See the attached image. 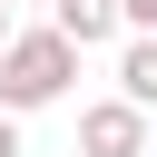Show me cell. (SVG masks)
<instances>
[{"mask_svg":"<svg viewBox=\"0 0 157 157\" xmlns=\"http://www.w3.org/2000/svg\"><path fill=\"white\" fill-rule=\"evenodd\" d=\"M0 157H10V128H0Z\"/></svg>","mask_w":157,"mask_h":157,"instance_id":"6","label":"cell"},{"mask_svg":"<svg viewBox=\"0 0 157 157\" xmlns=\"http://www.w3.org/2000/svg\"><path fill=\"white\" fill-rule=\"evenodd\" d=\"M88 147H98V157H128V147H137V118H128V108H98V118H88Z\"/></svg>","mask_w":157,"mask_h":157,"instance_id":"2","label":"cell"},{"mask_svg":"<svg viewBox=\"0 0 157 157\" xmlns=\"http://www.w3.org/2000/svg\"><path fill=\"white\" fill-rule=\"evenodd\" d=\"M128 88H137V98H157V39H147V49L128 59Z\"/></svg>","mask_w":157,"mask_h":157,"instance_id":"3","label":"cell"},{"mask_svg":"<svg viewBox=\"0 0 157 157\" xmlns=\"http://www.w3.org/2000/svg\"><path fill=\"white\" fill-rule=\"evenodd\" d=\"M59 78H69V49H59V39H20V49H10V78H0V88H10V98H49Z\"/></svg>","mask_w":157,"mask_h":157,"instance_id":"1","label":"cell"},{"mask_svg":"<svg viewBox=\"0 0 157 157\" xmlns=\"http://www.w3.org/2000/svg\"><path fill=\"white\" fill-rule=\"evenodd\" d=\"M69 29L88 39V29H108V0H69Z\"/></svg>","mask_w":157,"mask_h":157,"instance_id":"4","label":"cell"},{"mask_svg":"<svg viewBox=\"0 0 157 157\" xmlns=\"http://www.w3.org/2000/svg\"><path fill=\"white\" fill-rule=\"evenodd\" d=\"M128 10H137V20H157V0H128Z\"/></svg>","mask_w":157,"mask_h":157,"instance_id":"5","label":"cell"}]
</instances>
